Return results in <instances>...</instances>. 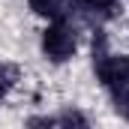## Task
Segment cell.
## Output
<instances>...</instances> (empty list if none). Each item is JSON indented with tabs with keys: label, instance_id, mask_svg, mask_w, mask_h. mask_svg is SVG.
<instances>
[{
	"label": "cell",
	"instance_id": "5",
	"mask_svg": "<svg viewBox=\"0 0 129 129\" xmlns=\"http://www.w3.org/2000/svg\"><path fill=\"white\" fill-rule=\"evenodd\" d=\"M84 3H87V6H90L93 12H111L117 0H84Z\"/></svg>",
	"mask_w": 129,
	"mask_h": 129
},
{
	"label": "cell",
	"instance_id": "2",
	"mask_svg": "<svg viewBox=\"0 0 129 129\" xmlns=\"http://www.w3.org/2000/svg\"><path fill=\"white\" fill-rule=\"evenodd\" d=\"M96 75L108 90L129 84V54H99Z\"/></svg>",
	"mask_w": 129,
	"mask_h": 129
},
{
	"label": "cell",
	"instance_id": "1",
	"mask_svg": "<svg viewBox=\"0 0 129 129\" xmlns=\"http://www.w3.org/2000/svg\"><path fill=\"white\" fill-rule=\"evenodd\" d=\"M75 30L66 24V21H54V24H48V30L42 33V51L51 57V60H57V63H63L69 60L72 54H75Z\"/></svg>",
	"mask_w": 129,
	"mask_h": 129
},
{
	"label": "cell",
	"instance_id": "3",
	"mask_svg": "<svg viewBox=\"0 0 129 129\" xmlns=\"http://www.w3.org/2000/svg\"><path fill=\"white\" fill-rule=\"evenodd\" d=\"M30 9L51 21H66L75 12V0H30Z\"/></svg>",
	"mask_w": 129,
	"mask_h": 129
},
{
	"label": "cell",
	"instance_id": "4",
	"mask_svg": "<svg viewBox=\"0 0 129 129\" xmlns=\"http://www.w3.org/2000/svg\"><path fill=\"white\" fill-rule=\"evenodd\" d=\"M111 93H114V111H117L123 120H129V84H123V87H114Z\"/></svg>",
	"mask_w": 129,
	"mask_h": 129
}]
</instances>
